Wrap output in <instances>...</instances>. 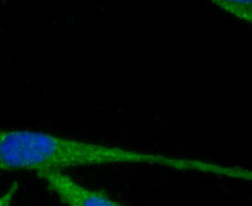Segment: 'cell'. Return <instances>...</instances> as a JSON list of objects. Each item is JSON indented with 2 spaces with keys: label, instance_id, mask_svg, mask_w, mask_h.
Returning <instances> with one entry per match:
<instances>
[{
  "label": "cell",
  "instance_id": "1",
  "mask_svg": "<svg viewBox=\"0 0 252 206\" xmlns=\"http://www.w3.org/2000/svg\"><path fill=\"white\" fill-rule=\"evenodd\" d=\"M152 153L46 132L0 130V172L59 171L113 164H152Z\"/></svg>",
  "mask_w": 252,
  "mask_h": 206
},
{
  "label": "cell",
  "instance_id": "2",
  "mask_svg": "<svg viewBox=\"0 0 252 206\" xmlns=\"http://www.w3.org/2000/svg\"><path fill=\"white\" fill-rule=\"evenodd\" d=\"M67 206H125L103 192L77 182L59 171H43L36 174Z\"/></svg>",
  "mask_w": 252,
  "mask_h": 206
},
{
  "label": "cell",
  "instance_id": "3",
  "mask_svg": "<svg viewBox=\"0 0 252 206\" xmlns=\"http://www.w3.org/2000/svg\"><path fill=\"white\" fill-rule=\"evenodd\" d=\"M18 190V183L13 182L10 184L2 194H0V206H13Z\"/></svg>",
  "mask_w": 252,
  "mask_h": 206
}]
</instances>
